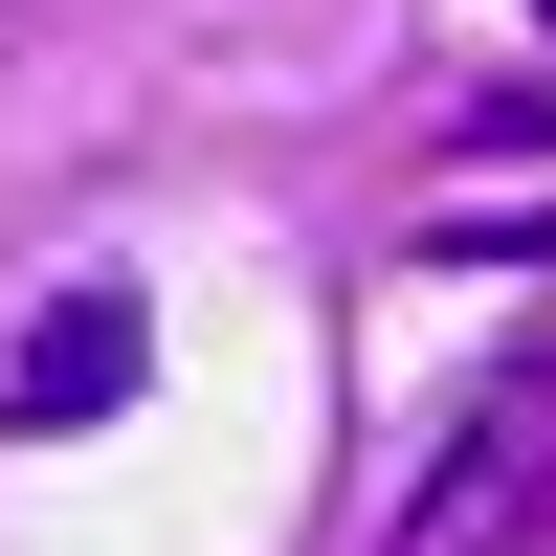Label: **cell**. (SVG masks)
Instances as JSON below:
<instances>
[{
	"instance_id": "3957f363",
	"label": "cell",
	"mask_w": 556,
	"mask_h": 556,
	"mask_svg": "<svg viewBox=\"0 0 556 556\" xmlns=\"http://www.w3.org/2000/svg\"><path fill=\"white\" fill-rule=\"evenodd\" d=\"M534 23H556V0H534Z\"/></svg>"
},
{
	"instance_id": "7a4b0ae2",
	"label": "cell",
	"mask_w": 556,
	"mask_h": 556,
	"mask_svg": "<svg viewBox=\"0 0 556 556\" xmlns=\"http://www.w3.org/2000/svg\"><path fill=\"white\" fill-rule=\"evenodd\" d=\"M490 513H513V445H468V468H445V513L401 534V556H490Z\"/></svg>"
},
{
	"instance_id": "6da1fadb",
	"label": "cell",
	"mask_w": 556,
	"mask_h": 556,
	"mask_svg": "<svg viewBox=\"0 0 556 556\" xmlns=\"http://www.w3.org/2000/svg\"><path fill=\"white\" fill-rule=\"evenodd\" d=\"M134 379H156V290H112V267H89V290H45L23 334H0V445H89Z\"/></svg>"
}]
</instances>
